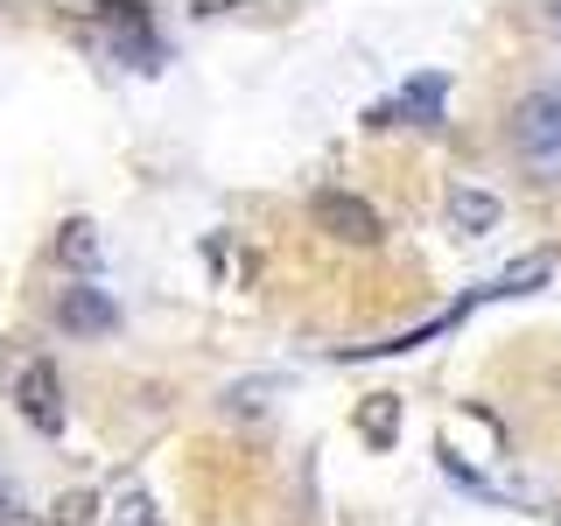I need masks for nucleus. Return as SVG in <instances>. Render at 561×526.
I'll use <instances>...</instances> for the list:
<instances>
[{
    "label": "nucleus",
    "mask_w": 561,
    "mask_h": 526,
    "mask_svg": "<svg viewBox=\"0 0 561 526\" xmlns=\"http://www.w3.org/2000/svg\"><path fill=\"white\" fill-rule=\"evenodd\" d=\"M14 408H22L28 428L64 435V379H57V365H49V358H28L22 373H14Z\"/></svg>",
    "instance_id": "1"
},
{
    "label": "nucleus",
    "mask_w": 561,
    "mask_h": 526,
    "mask_svg": "<svg viewBox=\"0 0 561 526\" xmlns=\"http://www.w3.org/2000/svg\"><path fill=\"white\" fill-rule=\"evenodd\" d=\"M309 218L323 225L330 239H344V245H379V210L365 204V197H351V190H316V204H309Z\"/></svg>",
    "instance_id": "2"
},
{
    "label": "nucleus",
    "mask_w": 561,
    "mask_h": 526,
    "mask_svg": "<svg viewBox=\"0 0 561 526\" xmlns=\"http://www.w3.org/2000/svg\"><path fill=\"white\" fill-rule=\"evenodd\" d=\"M513 140H519V155H554L561 148V84H540V92L519 99Z\"/></svg>",
    "instance_id": "3"
},
{
    "label": "nucleus",
    "mask_w": 561,
    "mask_h": 526,
    "mask_svg": "<svg viewBox=\"0 0 561 526\" xmlns=\"http://www.w3.org/2000/svg\"><path fill=\"white\" fill-rule=\"evenodd\" d=\"M57 323L70 330V338H99V330L119 323V309H113V295H105V288H64L57 295Z\"/></svg>",
    "instance_id": "4"
},
{
    "label": "nucleus",
    "mask_w": 561,
    "mask_h": 526,
    "mask_svg": "<svg viewBox=\"0 0 561 526\" xmlns=\"http://www.w3.org/2000/svg\"><path fill=\"white\" fill-rule=\"evenodd\" d=\"M443 99H449V78H414L400 99H386V105H373V127H393V119H443Z\"/></svg>",
    "instance_id": "5"
},
{
    "label": "nucleus",
    "mask_w": 561,
    "mask_h": 526,
    "mask_svg": "<svg viewBox=\"0 0 561 526\" xmlns=\"http://www.w3.org/2000/svg\"><path fill=\"white\" fill-rule=\"evenodd\" d=\"M113 49H127L140 70L162 64V49H154V28H148V14H140V8H113Z\"/></svg>",
    "instance_id": "6"
},
{
    "label": "nucleus",
    "mask_w": 561,
    "mask_h": 526,
    "mask_svg": "<svg viewBox=\"0 0 561 526\" xmlns=\"http://www.w3.org/2000/svg\"><path fill=\"white\" fill-rule=\"evenodd\" d=\"M449 225L463 239H484L491 225H499V197H484V190H456V197H449Z\"/></svg>",
    "instance_id": "7"
},
{
    "label": "nucleus",
    "mask_w": 561,
    "mask_h": 526,
    "mask_svg": "<svg viewBox=\"0 0 561 526\" xmlns=\"http://www.w3.org/2000/svg\"><path fill=\"white\" fill-rule=\"evenodd\" d=\"M358 435H365L373 449H386V443L400 435V400H393V393H373V400L358 408Z\"/></svg>",
    "instance_id": "8"
},
{
    "label": "nucleus",
    "mask_w": 561,
    "mask_h": 526,
    "mask_svg": "<svg viewBox=\"0 0 561 526\" xmlns=\"http://www.w3.org/2000/svg\"><path fill=\"white\" fill-rule=\"evenodd\" d=\"M267 393H280V379H239V386H225V414H260V408H267Z\"/></svg>",
    "instance_id": "9"
},
{
    "label": "nucleus",
    "mask_w": 561,
    "mask_h": 526,
    "mask_svg": "<svg viewBox=\"0 0 561 526\" xmlns=\"http://www.w3.org/2000/svg\"><path fill=\"white\" fill-rule=\"evenodd\" d=\"M57 253L70 260V267H92V260H99V239H92V225H84V218H70V225H64V239H57Z\"/></svg>",
    "instance_id": "10"
},
{
    "label": "nucleus",
    "mask_w": 561,
    "mask_h": 526,
    "mask_svg": "<svg viewBox=\"0 0 561 526\" xmlns=\"http://www.w3.org/2000/svg\"><path fill=\"white\" fill-rule=\"evenodd\" d=\"M534 281H548V260H540V253H534V260H519V267H505V274L491 281L484 295H526V288H534Z\"/></svg>",
    "instance_id": "11"
},
{
    "label": "nucleus",
    "mask_w": 561,
    "mask_h": 526,
    "mask_svg": "<svg viewBox=\"0 0 561 526\" xmlns=\"http://www.w3.org/2000/svg\"><path fill=\"white\" fill-rule=\"evenodd\" d=\"M92 513H99V499H92V491H70V499L57 505V526H84Z\"/></svg>",
    "instance_id": "12"
},
{
    "label": "nucleus",
    "mask_w": 561,
    "mask_h": 526,
    "mask_svg": "<svg viewBox=\"0 0 561 526\" xmlns=\"http://www.w3.org/2000/svg\"><path fill=\"white\" fill-rule=\"evenodd\" d=\"M113 526H154V505H148V499L134 491V499H127V505L113 513Z\"/></svg>",
    "instance_id": "13"
},
{
    "label": "nucleus",
    "mask_w": 561,
    "mask_h": 526,
    "mask_svg": "<svg viewBox=\"0 0 561 526\" xmlns=\"http://www.w3.org/2000/svg\"><path fill=\"white\" fill-rule=\"evenodd\" d=\"M0 519H14V491L8 484H0Z\"/></svg>",
    "instance_id": "14"
}]
</instances>
